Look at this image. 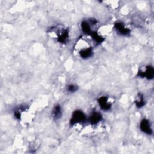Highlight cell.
<instances>
[{"label":"cell","instance_id":"13","mask_svg":"<svg viewBox=\"0 0 154 154\" xmlns=\"http://www.w3.org/2000/svg\"><path fill=\"white\" fill-rule=\"evenodd\" d=\"M77 90H78V87L73 84H70L67 87V90L71 93L75 92Z\"/></svg>","mask_w":154,"mask_h":154},{"label":"cell","instance_id":"8","mask_svg":"<svg viewBox=\"0 0 154 154\" xmlns=\"http://www.w3.org/2000/svg\"><path fill=\"white\" fill-rule=\"evenodd\" d=\"M61 108L60 105H57L56 106H55V107L54 108L53 110H52V117L54 120H58L59 119L61 116Z\"/></svg>","mask_w":154,"mask_h":154},{"label":"cell","instance_id":"5","mask_svg":"<svg viewBox=\"0 0 154 154\" xmlns=\"http://www.w3.org/2000/svg\"><path fill=\"white\" fill-rule=\"evenodd\" d=\"M102 119V114L98 112H93L90 115L88 120L92 125H96L99 123Z\"/></svg>","mask_w":154,"mask_h":154},{"label":"cell","instance_id":"4","mask_svg":"<svg viewBox=\"0 0 154 154\" xmlns=\"http://www.w3.org/2000/svg\"><path fill=\"white\" fill-rule=\"evenodd\" d=\"M100 108L104 111L109 110L111 108V104L108 102V98L106 96H102L97 100Z\"/></svg>","mask_w":154,"mask_h":154},{"label":"cell","instance_id":"3","mask_svg":"<svg viewBox=\"0 0 154 154\" xmlns=\"http://www.w3.org/2000/svg\"><path fill=\"white\" fill-rule=\"evenodd\" d=\"M114 26H115L116 29L121 35L127 36V35H129L130 34V32H131L130 30L128 28H126L122 23L116 22L114 24Z\"/></svg>","mask_w":154,"mask_h":154},{"label":"cell","instance_id":"14","mask_svg":"<svg viewBox=\"0 0 154 154\" xmlns=\"http://www.w3.org/2000/svg\"><path fill=\"white\" fill-rule=\"evenodd\" d=\"M90 23H92L93 25H95L97 23V20L96 19H91L90 20Z\"/></svg>","mask_w":154,"mask_h":154},{"label":"cell","instance_id":"12","mask_svg":"<svg viewBox=\"0 0 154 154\" xmlns=\"http://www.w3.org/2000/svg\"><path fill=\"white\" fill-rule=\"evenodd\" d=\"M135 103L137 107H138V108L143 107L145 104V101H144L143 96L141 94H140L138 96V99L136 100L135 101Z\"/></svg>","mask_w":154,"mask_h":154},{"label":"cell","instance_id":"6","mask_svg":"<svg viewBox=\"0 0 154 154\" xmlns=\"http://www.w3.org/2000/svg\"><path fill=\"white\" fill-rule=\"evenodd\" d=\"M69 38V31L64 29L58 36V41L61 43H65Z\"/></svg>","mask_w":154,"mask_h":154},{"label":"cell","instance_id":"1","mask_svg":"<svg viewBox=\"0 0 154 154\" xmlns=\"http://www.w3.org/2000/svg\"><path fill=\"white\" fill-rule=\"evenodd\" d=\"M86 120L85 114L80 110L75 111L72 116L70 123L71 125H74L76 123H80Z\"/></svg>","mask_w":154,"mask_h":154},{"label":"cell","instance_id":"9","mask_svg":"<svg viewBox=\"0 0 154 154\" xmlns=\"http://www.w3.org/2000/svg\"><path fill=\"white\" fill-rule=\"evenodd\" d=\"M144 77L148 79H152L154 76V69L153 67L148 66L146 68V70L144 72Z\"/></svg>","mask_w":154,"mask_h":154},{"label":"cell","instance_id":"11","mask_svg":"<svg viewBox=\"0 0 154 154\" xmlns=\"http://www.w3.org/2000/svg\"><path fill=\"white\" fill-rule=\"evenodd\" d=\"M81 29L82 30V31L87 34H90V32H91V29H90V26L89 25V23L88 22H87L86 21H82L81 22Z\"/></svg>","mask_w":154,"mask_h":154},{"label":"cell","instance_id":"2","mask_svg":"<svg viewBox=\"0 0 154 154\" xmlns=\"http://www.w3.org/2000/svg\"><path fill=\"white\" fill-rule=\"evenodd\" d=\"M140 129L144 133L150 135L152 134V129L151 128V126L149 121L147 119H144L141 120L140 123Z\"/></svg>","mask_w":154,"mask_h":154},{"label":"cell","instance_id":"7","mask_svg":"<svg viewBox=\"0 0 154 154\" xmlns=\"http://www.w3.org/2000/svg\"><path fill=\"white\" fill-rule=\"evenodd\" d=\"M79 55L82 58H88L93 55V50L91 48H88L81 50L79 52Z\"/></svg>","mask_w":154,"mask_h":154},{"label":"cell","instance_id":"10","mask_svg":"<svg viewBox=\"0 0 154 154\" xmlns=\"http://www.w3.org/2000/svg\"><path fill=\"white\" fill-rule=\"evenodd\" d=\"M90 34L91 37H92L93 40L95 42V43L97 45L102 43L103 42V40H104V38L102 37H101V35H99L95 31H91Z\"/></svg>","mask_w":154,"mask_h":154}]
</instances>
